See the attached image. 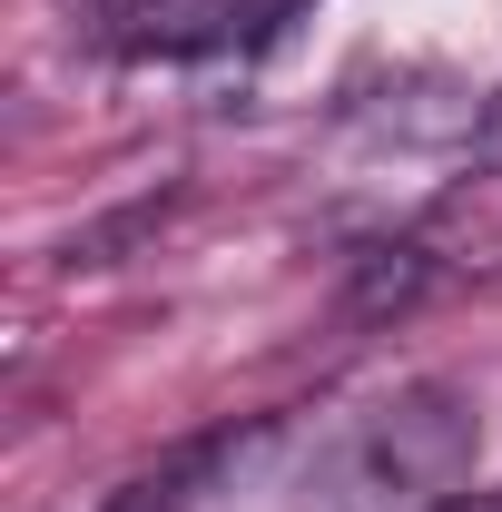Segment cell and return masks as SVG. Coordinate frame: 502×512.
Returning <instances> with one entry per match:
<instances>
[{
	"label": "cell",
	"instance_id": "obj_1",
	"mask_svg": "<svg viewBox=\"0 0 502 512\" xmlns=\"http://www.w3.org/2000/svg\"><path fill=\"white\" fill-rule=\"evenodd\" d=\"M463 463H473V404L453 384H414L335 444V463L315 473V512H443Z\"/></svg>",
	"mask_w": 502,
	"mask_h": 512
},
{
	"label": "cell",
	"instance_id": "obj_2",
	"mask_svg": "<svg viewBox=\"0 0 502 512\" xmlns=\"http://www.w3.org/2000/svg\"><path fill=\"white\" fill-rule=\"evenodd\" d=\"M483 158H502V89L483 99Z\"/></svg>",
	"mask_w": 502,
	"mask_h": 512
},
{
	"label": "cell",
	"instance_id": "obj_3",
	"mask_svg": "<svg viewBox=\"0 0 502 512\" xmlns=\"http://www.w3.org/2000/svg\"><path fill=\"white\" fill-rule=\"evenodd\" d=\"M443 512H502V493H473V503H443Z\"/></svg>",
	"mask_w": 502,
	"mask_h": 512
}]
</instances>
